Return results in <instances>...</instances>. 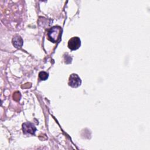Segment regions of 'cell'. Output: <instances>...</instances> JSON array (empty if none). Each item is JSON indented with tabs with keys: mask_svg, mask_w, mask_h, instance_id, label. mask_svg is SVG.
I'll return each instance as SVG.
<instances>
[{
	"mask_svg": "<svg viewBox=\"0 0 150 150\" xmlns=\"http://www.w3.org/2000/svg\"><path fill=\"white\" fill-rule=\"evenodd\" d=\"M13 45L16 48H21L23 45V40L19 35H15L12 39Z\"/></svg>",
	"mask_w": 150,
	"mask_h": 150,
	"instance_id": "5b68a950",
	"label": "cell"
},
{
	"mask_svg": "<svg viewBox=\"0 0 150 150\" xmlns=\"http://www.w3.org/2000/svg\"><path fill=\"white\" fill-rule=\"evenodd\" d=\"M22 129L24 134H30L34 135L36 128L33 124L30 122H25L22 125Z\"/></svg>",
	"mask_w": 150,
	"mask_h": 150,
	"instance_id": "277c9868",
	"label": "cell"
},
{
	"mask_svg": "<svg viewBox=\"0 0 150 150\" xmlns=\"http://www.w3.org/2000/svg\"><path fill=\"white\" fill-rule=\"evenodd\" d=\"M39 77L42 80H45L48 77V73L45 71H41L39 74Z\"/></svg>",
	"mask_w": 150,
	"mask_h": 150,
	"instance_id": "8992f818",
	"label": "cell"
},
{
	"mask_svg": "<svg viewBox=\"0 0 150 150\" xmlns=\"http://www.w3.org/2000/svg\"><path fill=\"white\" fill-rule=\"evenodd\" d=\"M81 80L79 76L76 74H72L70 76L69 79V85L72 87L76 88L80 86Z\"/></svg>",
	"mask_w": 150,
	"mask_h": 150,
	"instance_id": "3957f363",
	"label": "cell"
},
{
	"mask_svg": "<svg viewBox=\"0 0 150 150\" xmlns=\"http://www.w3.org/2000/svg\"><path fill=\"white\" fill-rule=\"evenodd\" d=\"M62 32V30L60 26H53L49 29L47 32V39L53 43H56L61 38Z\"/></svg>",
	"mask_w": 150,
	"mask_h": 150,
	"instance_id": "6da1fadb",
	"label": "cell"
},
{
	"mask_svg": "<svg viewBox=\"0 0 150 150\" xmlns=\"http://www.w3.org/2000/svg\"><path fill=\"white\" fill-rule=\"evenodd\" d=\"M80 39L79 37L77 36L71 38L68 42V47L71 50L78 49L80 47Z\"/></svg>",
	"mask_w": 150,
	"mask_h": 150,
	"instance_id": "7a4b0ae2",
	"label": "cell"
}]
</instances>
